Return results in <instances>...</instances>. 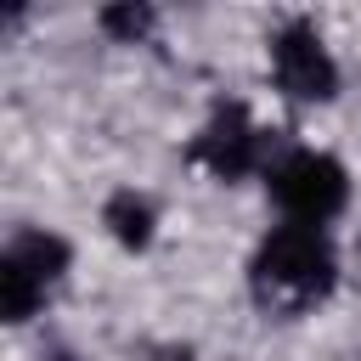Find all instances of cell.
<instances>
[{"mask_svg":"<svg viewBox=\"0 0 361 361\" xmlns=\"http://www.w3.org/2000/svg\"><path fill=\"white\" fill-rule=\"evenodd\" d=\"M39 299H45V282H39L23 259L0 254V316H6V322H28V316L39 310Z\"/></svg>","mask_w":361,"mask_h":361,"instance_id":"cell-5","label":"cell"},{"mask_svg":"<svg viewBox=\"0 0 361 361\" xmlns=\"http://www.w3.org/2000/svg\"><path fill=\"white\" fill-rule=\"evenodd\" d=\"M6 254H11V259H23V265H28L45 288L68 271V243H62V237H51V231H17Z\"/></svg>","mask_w":361,"mask_h":361,"instance_id":"cell-6","label":"cell"},{"mask_svg":"<svg viewBox=\"0 0 361 361\" xmlns=\"http://www.w3.org/2000/svg\"><path fill=\"white\" fill-rule=\"evenodd\" d=\"M271 68H276V85L299 102H327L338 90V68H333V56L310 23H288L271 39Z\"/></svg>","mask_w":361,"mask_h":361,"instance_id":"cell-3","label":"cell"},{"mask_svg":"<svg viewBox=\"0 0 361 361\" xmlns=\"http://www.w3.org/2000/svg\"><path fill=\"white\" fill-rule=\"evenodd\" d=\"M333 276H338V259H333V243L322 237V226H282L254 254V293L271 310H305V305L327 299Z\"/></svg>","mask_w":361,"mask_h":361,"instance_id":"cell-1","label":"cell"},{"mask_svg":"<svg viewBox=\"0 0 361 361\" xmlns=\"http://www.w3.org/2000/svg\"><path fill=\"white\" fill-rule=\"evenodd\" d=\"M102 28L118 34V39H135V34L152 28V11H147V6H107V11H102Z\"/></svg>","mask_w":361,"mask_h":361,"instance_id":"cell-8","label":"cell"},{"mask_svg":"<svg viewBox=\"0 0 361 361\" xmlns=\"http://www.w3.org/2000/svg\"><path fill=\"white\" fill-rule=\"evenodd\" d=\"M271 197L276 209L293 220V226H322L344 209L350 197V180H344V164L327 158V152H288L276 169H271Z\"/></svg>","mask_w":361,"mask_h":361,"instance_id":"cell-2","label":"cell"},{"mask_svg":"<svg viewBox=\"0 0 361 361\" xmlns=\"http://www.w3.org/2000/svg\"><path fill=\"white\" fill-rule=\"evenodd\" d=\"M107 231L124 248H147L152 243V203L135 197V192H113L107 197Z\"/></svg>","mask_w":361,"mask_h":361,"instance_id":"cell-7","label":"cell"},{"mask_svg":"<svg viewBox=\"0 0 361 361\" xmlns=\"http://www.w3.org/2000/svg\"><path fill=\"white\" fill-rule=\"evenodd\" d=\"M158 361H192V355H186V350H164Z\"/></svg>","mask_w":361,"mask_h":361,"instance_id":"cell-9","label":"cell"},{"mask_svg":"<svg viewBox=\"0 0 361 361\" xmlns=\"http://www.w3.org/2000/svg\"><path fill=\"white\" fill-rule=\"evenodd\" d=\"M192 158L209 164L220 180H237V175H248L259 164V130L248 124V113L237 102H226V107H214V118L192 141Z\"/></svg>","mask_w":361,"mask_h":361,"instance_id":"cell-4","label":"cell"}]
</instances>
